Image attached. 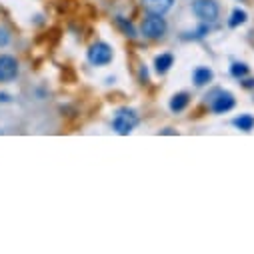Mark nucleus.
Listing matches in <instances>:
<instances>
[{
  "label": "nucleus",
  "mask_w": 254,
  "mask_h": 254,
  "mask_svg": "<svg viewBox=\"0 0 254 254\" xmlns=\"http://www.w3.org/2000/svg\"><path fill=\"white\" fill-rule=\"evenodd\" d=\"M136 124H138V116H136L132 110H128V108L118 110L116 116H114V120H112L114 130H116L118 134H122V136L130 134V132L134 130V126H136Z\"/></svg>",
  "instance_id": "nucleus-1"
},
{
  "label": "nucleus",
  "mask_w": 254,
  "mask_h": 254,
  "mask_svg": "<svg viewBox=\"0 0 254 254\" xmlns=\"http://www.w3.org/2000/svg\"><path fill=\"white\" fill-rule=\"evenodd\" d=\"M192 12L196 18H200L202 22H214L218 18V4L214 0H194L192 2Z\"/></svg>",
  "instance_id": "nucleus-2"
},
{
  "label": "nucleus",
  "mask_w": 254,
  "mask_h": 254,
  "mask_svg": "<svg viewBox=\"0 0 254 254\" xmlns=\"http://www.w3.org/2000/svg\"><path fill=\"white\" fill-rule=\"evenodd\" d=\"M166 32V20L160 14H150L142 22V34L148 38H160Z\"/></svg>",
  "instance_id": "nucleus-3"
},
{
  "label": "nucleus",
  "mask_w": 254,
  "mask_h": 254,
  "mask_svg": "<svg viewBox=\"0 0 254 254\" xmlns=\"http://www.w3.org/2000/svg\"><path fill=\"white\" fill-rule=\"evenodd\" d=\"M88 60L92 62L94 66H104L112 60V48L106 42H96L88 50Z\"/></svg>",
  "instance_id": "nucleus-4"
},
{
  "label": "nucleus",
  "mask_w": 254,
  "mask_h": 254,
  "mask_svg": "<svg viewBox=\"0 0 254 254\" xmlns=\"http://www.w3.org/2000/svg\"><path fill=\"white\" fill-rule=\"evenodd\" d=\"M16 74H18V62H16V58H12L8 54H2V56H0V82L14 80Z\"/></svg>",
  "instance_id": "nucleus-5"
},
{
  "label": "nucleus",
  "mask_w": 254,
  "mask_h": 254,
  "mask_svg": "<svg viewBox=\"0 0 254 254\" xmlns=\"http://www.w3.org/2000/svg\"><path fill=\"white\" fill-rule=\"evenodd\" d=\"M174 4V0H142V6L150 14H166Z\"/></svg>",
  "instance_id": "nucleus-6"
},
{
  "label": "nucleus",
  "mask_w": 254,
  "mask_h": 254,
  "mask_svg": "<svg viewBox=\"0 0 254 254\" xmlns=\"http://www.w3.org/2000/svg\"><path fill=\"white\" fill-rule=\"evenodd\" d=\"M234 96L230 94V92H220L216 98H214V102H212V110L216 112V114H224V112H228V110H232L234 108Z\"/></svg>",
  "instance_id": "nucleus-7"
},
{
  "label": "nucleus",
  "mask_w": 254,
  "mask_h": 254,
  "mask_svg": "<svg viewBox=\"0 0 254 254\" xmlns=\"http://www.w3.org/2000/svg\"><path fill=\"white\" fill-rule=\"evenodd\" d=\"M212 76H214V72H212L208 66H198V68H194V72H192V80H194L196 86H206V84L212 80Z\"/></svg>",
  "instance_id": "nucleus-8"
},
{
  "label": "nucleus",
  "mask_w": 254,
  "mask_h": 254,
  "mask_svg": "<svg viewBox=\"0 0 254 254\" xmlns=\"http://www.w3.org/2000/svg\"><path fill=\"white\" fill-rule=\"evenodd\" d=\"M172 62H174V56L172 54H160L154 60V70L158 74H166L170 70V66H172Z\"/></svg>",
  "instance_id": "nucleus-9"
},
{
  "label": "nucleus",
  "mask_w": 254,
  "mask_h": 254,
  "mask_svg": "<svg viewBox=\"0 0 254 254\" xmlns=\"http://www.w3.org/2000/svg\"><path fill=\"white\" fill-rule=\"evenodd\" d=\"M232 124L236 126L238 130H242V132H250V130L254 128V116H250V114H240V116H236V118L232 120Z\"/></svg>",
  "instance_id": "nucleus-10"
},
{
  "label": "nucleus",
  "mask_w": 254,
  "mask_h": 254,
  "mask_svg": "<svg viewBox=\"0 0 254 254\" xmlns=\"http://www.w3.org/2000/svg\"><path fill=\"white\" fill-rule=\"evenodd\" d=\"M188 102H190L188 94H186V92H178V94H174L172 100H170V110H172V112H182V110L188 106Z\"/></svg>",
  "instance_id": "nucleus-11"
},
{
  "label": "nucleus",
  "mask_w": 254,
  "mask_h": 254,
  "mask_svg": "<svg viewBox=\"0 0 254 254\" xmlns=\"http://www.w3.org/2000/svg\"><path fill=\"white\" fill-rule=\"evenodd\" d=\"M246 18H248V14H246L242 8H234V10H232V16H230V20H228V26H230V28H236V26L244 24Z\"/></svg>",
  "instance_id": "nucleus-12"
},
{
  "label": "nucleus",
  "mask_w": 254,
  "mask_h": 254,
  "mask_svg": "<svg viewBox=\"0 0 254 254\" xmlns=\"http://www.w3.org/2000/svg\"><path fill=\"white\" fill-rule=\"evenodd\" d=\"M230 74L236 76V78H242L248 74V66L246 64H240V62H234V64L230 66Z\"/></svg>",
  "instance_id": "nucleus-13"
},
{
  "label": "nucleus",
  "mask_w": 254,
  "mask_h": 254,
  "mask_svg": "<svg viewBox=\"0 0 254 254\" xmlns=\"http://www.w3.org/2000/svg\"><path fill=\"white\" fill-rule=\"evenodd\" d=\"M116 22H118V24H120V26H122L126 32H128V36H134V28H132V24H130V22L126 24V22H124V18H120V16L116 18Z\"/></svg>",
  "instance_id": "nucleus-14"
},
{
  "label": "nucleus",
  "mask_w": 254,
  "mask_h": 254,
  "mask_svg": "<svg viewBox=\"0 0 254 254\" xmlns=\"http://www.w3.org/2000/svg\"><path fill=\"white\" fill-rule=\"evenodd\" d=\"M8 40H10L8 32H6V30H0V46H6V44H8Z\"/></svg>",
  "instance_id": "nucleus-15"
},
{
  "label": "nucleus",
  "mask_w": 254,
  "mask_h": 254,
  "mask_svg": "<svg viewBox=\"0 0 254 254\" xmlns=\"http://www.w3.org/2000/svg\"><path fill=\"white\" fill-rule=\"evenodd\" d=\"M8 100H10V98H8V94H4V92L0 94V102H8Z\"/></svg>",
  "instance_id": "nucleus-16"
},
{
  "label": "nucleus",
  "mask_w": 254,
  "mask_h": 254,
  "mask_svg": "<svg viewBox=\"0 0 254 254\" xmlns=\"http://www.w3.org/2000/svg\"><path fill=\"white\" fill-rule=\"evenodd\" d=\"M244 86H248V88H250V86H254V80H246V84H244Z\"/></svg>",
  "instance_id": "nucleus-17"
}]
</instances>
